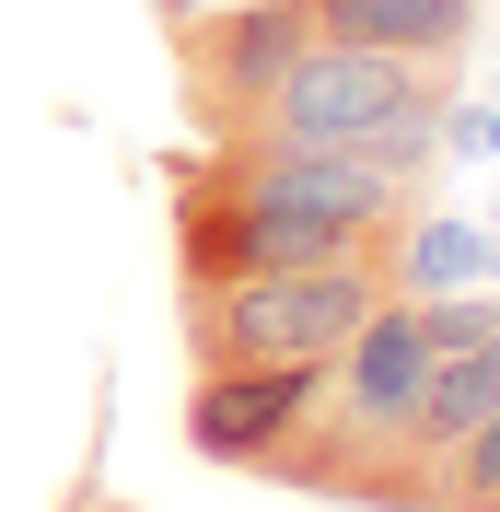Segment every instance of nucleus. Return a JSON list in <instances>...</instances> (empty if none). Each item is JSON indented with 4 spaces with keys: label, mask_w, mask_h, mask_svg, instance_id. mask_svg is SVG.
I'll list each match as a JSON object with an SVG mask.
<instances>
[{
    "label": "nucleus",
    "mask_w": 500,
    "mask_h": 512,
    "mask_svg": "<svg viewBox=\"0 0 500 512\" xmlns=\"http://www.w3.org/2000/svg\"><path fill=\"white\" fill-rule=\"evenodd\" d=\"M326 396V361H210L187 384V454L210 466H268Z\"/></svg>",
    "instance_id": "39448f33"
},
{
    "label": "nucleus",
    "mask_w": 500,
    "mask_h": 512,
    "mask_svg": "<svg viewBox=\"0 0 500 512\" xmlns=\"http://www.w3.org/2000/svg\"><path fill=\"white\" fill-rule=\"evenodd\" d=\"M442 117H454V70H442V59H396V47H338V35H314L303 59L280 70L256 140H291V152H361L373 175L419 187L431 152H442Z\"/></svg>",
    "instance_id": "f03ea898"
},
{
    "label": "nucleus",
    "mask_w": 500,
    "mask_h": 512,
    "mask_svg": "<svg viewBox=\"0 0 500 512\" xmlns=\"http://www.w3.org/2000/svg\"><path fill=\"white\" fill-rule=\"evenodd\" d=\"M314 35H338V47H396V59H466L477 47V0H303Z\"/></svg>",
    "instance_id": "423d86ee"
},
{
    "label": "nucleus",
    "mask_w": 500,
    "mask_h": 512,
    "mask_svg": "<svg viewBox=\"0 0 500 512\" xmlns=\"http://www.w3.org/2000/svg\"><path fill=\"white\" fill-rule=\"evenodd\" d=\"M431 512H500V408L477 419L466 443L442 454V489H431Z\"/></svg>",
    "instance_id": "0eeeda50"
},
{
    "label": "nucleus",
    "mask_w": 500,
    "mask_h": 512,
    "mask_svg": "<svg viewBox=\"0 0 500 512\" xmlns=\"http://www.w3.org/2000/svg\"><path fill=\"white\" fill-rule=\"evenodd\" d=\"M396 303V245L326 256V268H245V280H187V361H326L361 315Z\"/></svg>",
    "instance_id": "7ed1b4c3"
},
{
    "label": "nucleus",
    "mask_w": 500,
    "mask_h": 512,
    "mask_svg": "<svg viewBox=\"0 0 500 512\" xmlns=\"http://www.w3.org/2000/svg\"><path fill=\"white\" fill-rule=\"evenodd\" d=\"M419 222V187L373 175L361 152H291V140H198L175 163V280H245V268H326L384 256Z\"/></svg>",
    "instance_id": "f257e3e1"
},
{
    "label": "nucleus",
    "mask_w": 500,
    "mask_h": 512,
    "mask_svg": "<svg viewBox=\"0 0 500 512\" xmlns=\"http://www.w3.org/2000/svg\"><path fill=\"white\" fill-rule=\"evenodd\" d=\"M163 47H175V94L198 140H245L280 94V70L314 47L303 0H163Z\"/></svg>",
    "instance_id": "20e7f679"
}]
</instances>
